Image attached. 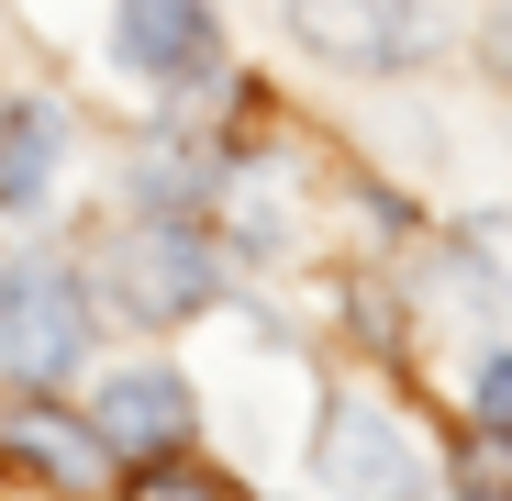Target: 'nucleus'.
I'll use <instances>...</instances> for the list:
<instances>
[{"label":"nucleus","mask_w":512,"mask_h":501,"mask_svg":"<svg viewBox=\"0 0 512 501\" xmlns=\"http://www.w3.org/2000/svg\"><path fill=\"white\" fill-rule=\"evenodd\" d=\"M490 56H501V67H512V23H501V34H490Z\"/></svg>","instance_id":"obj_11"},{"label":"nucleus","mask_w":512,"mask_h":501,"mask_svg":"<svg viewBox=\"0 0 512 501\" xmlns=\"http://www.w3.org/2000/svg\"><path fill=\"white\" fill-rule=\"evenodd\" d=\"M112 301H123L134 323H190V312L212 301V234L179 223V212L112 234Z\"/></svg>","instance_id":"obj_2"},{"label":"nucleus","mask_w":512,"mask_h":501,"mask_svg":"<svg viewBox=\"0 0 512 501\" xmlns=\"http://www.w3.org/2000/svg\"><path fill=\"white\" fill-rule=\"evenodd\" d=\"M0 468H34V479H56V490H101L123 457L101 446V424H67V412L23 401V412H0Z\"/></svg>","instance_id":"obj_4"},{"label":"nucleus","mask_w":512,"mask_h":501,"mask_svg":"<svg viewBox=\"0 0 512 501\" xmlns=\"http://www.w3.org/2000/svg\"><path fill=\"white\" fill-rule=\"evenodd\" d=\"M78 357H90V301H78V279L56 257H12L0 268V368L23 390H45Z\"/></svg>","instance_id":"obj_1"},{"label":"nucleus","mask_w":512,"mask_h":501,"mask_svg":"<svg viewBox=\"0 0 512 501\" xmlns=\"http://www.w3.org/2000/svg\"><path fill=\"white\" fill-rule=\"evenodd\" d=\"M90 424H101V446L123 468H145V457H167V446L190 435V379L179 368H112L101 401H90Z\"/></svg>","instance_id":"obj_3"},{"label":"nucleus","mask_w":512,"mask_h":501,"mask_svg":"<svg viewBox=\"0 0 512 501\" xmlns=\"http://www.w3.org/2000/svg\"><path fill=\"white\" fill-rule=\"evenodd\" d=\"M290 34L334 67H390L412 45V0H290Z\"/></svg>","instance_id":"obj_5"},{"label":"nucleus","mask_w":512,"mask_h":501,"mask_svg":"<svg viewBox=\"0 0 512 501\" xmlns=\"http://www.w3.org/2000/svg\"><path fill=\"white\" fill-rule=\"evenodd\" d=\"M112 56L145 67V78L212 67V0H123V12H112Z\"/></svg>","instance_id":"obj_6"},{"label":"nucleus","mask_w":512,"mask_h":501,"mask_svg":"<svg viewBox=\"0 0 512 501\" xmlns=\"http://www.w3.org/2000/svg\"><path fill=\"white\" fill-rule=\"evenodd\" d=\"M56 156H67V123L45 101H0V212H34Z\"/></svg>","instance_id":"obj_8"},{"label":"nucleus","mask_w":512,"mask_h":501,"mask_svg":"<svg viewBox=\"0 0 512 501\" xmlns=\"http://www.w3.org/2000/svg\"><path fill=\"white\" fill-rule=\"evenodd\" d=\"M323 479L334 490H401V479H423V457L401 446V424L379 401H334V424H323Z\"/></svg>","instance_id":"obj_7"},{"label":"nucleus","mask_w":512,"mask_h":501,"mask_svg":"<svg viewBox=\"0 0 512 501\" xmlns=\"http://www.w3.org/2000/svg\"><path fill=\"white\" fill-rule=\"evenodd\" d=\"M468 268H490V279L512 290V212H490V223H468Z\"/></svg>","instance_id":"obj_9"},{"label":"nucleus","mask_w":512,"mask_h":501,"mask_svg":"<svg viewBox=\"0 0 512 501\" xmlns=\"http://www.w3.org/2000/svg\"><path fill=\"white\" fill-rule=\"evenodd\" d=\"M468 401H479V435H512V357H490Z\"/></svg>","instance_id":"obj_10"}]
</instances>
